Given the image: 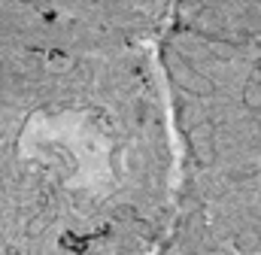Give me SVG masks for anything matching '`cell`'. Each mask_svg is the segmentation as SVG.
<instances>
[{"mask_svg":"<svg viewBox=\"0 0 261 255\" xmlns=\"http://www.w3.org/2000/svg\"><path fill=\"white\" fill-rule=\"evenodd\" d=\"M164 70L186 143L167 255H261V40L179 24Z\"/></svg>","mask_w":261,"mask_h":255,"instance_id":"6da1fadb","label":"cell"},{"mask_svg":"<svg viewBox=\"0 0 261 255\" xmlns=\"http://www.w3.org/2000/svg\"><path fill=\"white\" fill-rule=\"evenodd\" d=\"M179 24L261 40V0H179Z\"/></svg>","mask_w":261,"mask_h":255,"instance_id":"7a4b0ae2","label":"cell"}]
</instances>
